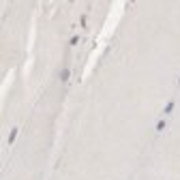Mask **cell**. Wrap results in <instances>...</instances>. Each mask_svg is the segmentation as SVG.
<instances>
[{"instance_id":"cell-2","label":"cell","mask_w":180,"mask_h":180,"mask_svg":"<svg viewBox=\"0 0 180 180\" xmlns=\"http://www.w3.org/2000/svg\"><path fill=\"white\" fill-rule=\"evenodd\" d=\"M69 77H71V69H62V73H60V79H62V82H67Z\"/></svg>"},{"instance_id":"cell-6","label":"cell","mask_w":180,"mask_h":180,"mask_svg":"<svg viewBox=\"0 0 180 180\" xmlns=\"http://www.w3.org/2000/svg\"><path fill=\"white\" fill-rule=\"evenodd\" d=\"M86 24H88V15H82V28H86Z\"/></svg>"},{"instance_id":"cell-7","label":"cell","mask_w":180,"mask_h":180,"mask_svg":"<svg viewBox=\"0 0 180 180\" xmlns=\"http://www.w3.org/2000/svg\"><path fill=\"white\" fill-rule=\"evenodd\" d=\"M178 82H180V77H178Z\"/></svg>"},{"instance_id":"cell-1","label":"cell","mask_w":180,"mask_h":180,"mask_svg":"<svg viewBox=\"0 0 180 180\" xmlns=\"http://www.w3.org/2000/svg\"><path fill=\"white\" fill-rule=\"evenodd\" d=\"M17 131H20L17 127L11 129V135H9V139H7V142H9V146H13V142H15V137H17Z\"/></svg>"},{"instance_id":"cell-4","label":"cell","mask_w":180,"mask_h":180,"mask_svg":"<svg viewBox=\"0 0 180 180\" xmlns=\"http://www.w3.org/2000/svg\"><path fill=\"white\" fill-rule=\"evenodd\" d=\"M165 129V120H159L157 122V131H163Z\"/></svg>"},{"instance_id":"cell-5","label":"cell","mask_w":180,"mask_h":180,"mask_svg":"<svg viewBox=\"0 0 180 180\" xmlns=\"http://www.w3.org/2000/svg\"><path fill=\"white\" fill-rule=\"evenodd\" d=\"M77 41H79V37H77V34H73V37H71V41H69V43H71V45H77Z\"/></svg>"},{"instance_id":"cell-3","label":"cell","mask_w":180,"mask_h":180,"mask_svg":"<svg viewBox=\"0 0 180 180\" xmlns=\"http://www.w3.org/2000/svg\"><path fill=\"white\" fill-rule=\"evenodd\" d=\"M174 107H176V103H174V101H169V103L165 105V110H163V114H172V112H174Z\"/></svg>"}]
</instances>
